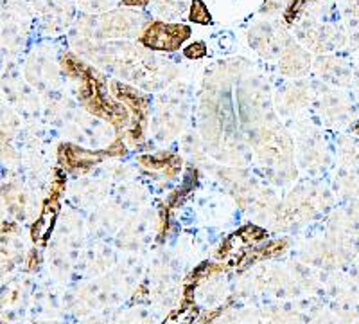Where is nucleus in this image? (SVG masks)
<instances>
[{
  "label": "nucleus",
  "instance_id": "obj_1",
  "mask_svg": "<svg viewBox=\"0 0 359 324\" xmlns=\"http://www.w3.org/2000/svg\"><path fill=\"white\" fill-rule=\"evenodd\" d=\"M189 34L191 29L187 25H169L156 22L144 33L142 44L151 49L175 51L187 40Z\"/></svg>",
  "mask_w": 359,
  "mask_h": 324
},
{
  "label": "nucleus",
  "instance_id": "obj_2",
  "mask_svg": "<svg viewBox=\"0 0 359 324\" xmlns=\"http://www.w3.org/2000/svg\"><path fill=\"white\" fill-rule=\"evenodd\" d=\"M191 20L196 24H210V13H208L207 6L201 0H194V4L191 8Z\"/></svg>",
  "mask_w": 359,
  "mask_h": 324
},
{
  "label": "nucleus",
  "instance_id": "obj_3",
  "mask_svg": "<svg viewBox=\"0 0 359 324\" xmlns=\"http://www.w3.org/2000/svg\"><path fill=\"white\" fill-rule=\"evenodd\" d=\"M207 49H205V44L196 41V44H191L189 47H185V56L187 58H201L205 56Z\"/></svg>",
  "mask_w": 359,
  "mask_h": 324
},
{
  "label": "nucleus",
  "instance_id": "obj_4",
  "mask_svg": "<svg viewBox=\"0 0 359 324\" xmlns=\"http://www.w3.org/2000/svg\"><path fill=\"white\" fill-rule=\"evenodd\" d=\"M191 313L189 312H182V313H176V316L169 317V320H165L163 324H187L189 319H191Z\"/></svg>",
  "mask_w": 359,
  "mask_h": 324
},
{
  "label": "nucleus",
  "instance_id": "obj_5",
  "mask_svg": "<svg viewBox=\"0 0 359 324\" xmlns=\"http://www.w3.org/2000/svg\"><path fill=\"white\" fill-rule=\"evenodd\" d=\"M304 2H307V0H294L293 2V6H291L290 8V11H287V15H286V18L287 20H293V15H297V11H298V8H300V6H304Z\"/></svg>",
  "mask_w": 359,
  "mask_h": 324
},
{
  "label": "nucleus",
  "instance_id": "obj_6",
  "mask_svg": "<svg viewBox=\"0 0 359 324\" xmlns=\"http://www.w3.org/2000/svg\"><path fill=\"white\" fill-rule=\"evenodd\" d=\"M147 0H124V4L128 6H144Z\"/></svg>",
  "mask_w": 359,
  "mask_h": 324
}]
</instances>
